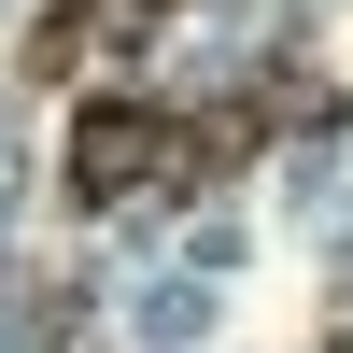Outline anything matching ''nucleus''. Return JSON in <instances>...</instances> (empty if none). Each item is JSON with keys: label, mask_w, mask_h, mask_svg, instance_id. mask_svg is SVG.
Instances as JSON below:
<instances>
[{"label": "nucleus", "mask_w": 353, "mask_h": 353, "mask_svg": "<svg viewBox=\"0 0 353 353\" xmlns=\"http://www.w3.org/2000/svg\"><path fill=\"white\" fill-rule=\"evenodd\" d=\"M156 14H170V0H57V14L28 28V71L71 85V71H99V57H141V43H156Z\"/></svg>", "instance_id": "obj_2"}, {"label": "nucleus", "mask_w": 353, "mask_h": 353, "mask_svg": "<svg viewBox=\"0 0 353 353\" xmlns=\"http://www.w3.org/2000/svg\"><path fill=\"white\" fill-rule=\"evenodd\" d=\"M57 184H71V212H128V198H170L184 184V113L170 99H85L71 113V156H57Z\"/></svg>", "instance_id": "obj_1"}, {"label": "nucleus", "mask_w": 353, "mask_h": 353, "mask_svg": "<svg viewBox=\"0 0 353 353\" xmlns=\"http://www.w3.org/2000/svg\"><path fill=\"white\" fill-rule=\"evenodd\" d=\"M269 85H241V99H198L184 113V184H212V170H254V141H269Z\"/></svg>", "instance_id": "obj_3"}]
</instances>
